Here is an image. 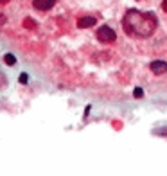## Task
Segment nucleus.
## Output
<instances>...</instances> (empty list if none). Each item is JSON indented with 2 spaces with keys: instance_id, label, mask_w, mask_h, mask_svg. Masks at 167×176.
Segmentation results:
<instances>
[{
  "instance_id": "1",
  "label": "nucleus",
  "mask_w": 167,
  "mask_h": 176,
  "mask_svg": "<svg viewBox=\"0 0 167 176\" xmlns=\"http://www.w3.org/2000/svg\"><path fill=\"white\" fill-rule=\"evenodd\" d=\"M158 18L153 13H142L138 9H128L122 18V29L128 36L147 38L156 31Z\"/></svg>"
},
{
  "instance_id": "2",
  "label": "nucleus",
  "mask_w": 167,
  "mask_h": 176,
  "mask_svg": "<svg viewBox=\"0 0 167 176\" xmlns=\"http://www.w3.org/2000/svg\"><path fill=\"white\" fill-rule=\"evenodd\" d=\"M97 38H99V41H103V43H113V41L117 40V34H115V31H113L110 25H101V27L97 29Z\"/></svg>"
},
{
  "instance_id": "3",
  "label": "nucleus",
  "mask_w": 167,
  "mask_h": 176,
  "mask_svg": "<svg viewBox=\"0 0 167 176\" xmlns=\"http://www.w3.org/2000/svg\"><path fill=\"white\" fill-rule=\"evenodd\" d=\"M149 69H151V72H153V74L162 76V74H165V72H167V63H165V61H162V59H156V61H151Z\"/></svg>"
},
{
  "instance_id": "4",
  "label": "nucleus",
  "mask_w": 167,
  "mask_h": 176,
  "mask_svg": "<svg viewBox=\"0 0 167 176\" xmlns=\"http://www.w3.org/2000/svg\"><path fill=\"white\" fill-rule=\"evenodd\" d=\"M56 4V0H33V6L40 11H49Z\"/></svg>"
},
{
  "instance_id": "5",
  "label": "nucleus",
  "mask_w": 167,
  "mask_h": 176,
  "mask_svg": "<svg viewBox=\"0 0 167 176\" xmlns=\"http://www.w3.org/2000/svg\"><path fill=\"white\" fill-rule=\"evenodd\" d=\"M95 24H97V20H95L93 16H81L77 20V27L79 29H88V27H92Z\"/></svg>"
},
{
  "instance_id": "6",
  "label": "nucleus",
  "mask_w": 167,
  "mask_h": 176,
  "mask_svg": "<svg viewBox=\"0 0 167 176\" xmlns=\"http://www.w3.org/2000/svg\"><path fill=\"white\" fill-rule=\"evenodd\" d=\"M4 61H6L7 65H14V63H16V58H14L13 54H6V56H4Z\"/></svg>"
},
{
  "instance_id": "7",
  "label": "nucleus",
  "mask_w": 167,
  "mask_h": 176,
  "mask_svg": "<svg viewBox=\"0 0 167 176\" xmlns=\"http://www.w3.org/2000/svg\"><path fill=\"white\" fill-rule=\"evenodd\" d=\"M133 97L142 99V97H144V90H142V88H135V90H133Z\"/></svg>"
},
{
  "instance_id": "8",
  "label": "nucleus",
  "mask_w": 167,
  "mask_h": 176,
  "mask_svg": "<svg viewBox=\"0 0 167 176\" xmlns=\"http://www.w3.org/2000/svg\"><path fill=\"white\" fill-rule=\"evenodd\" d=\"M23 25H25L27 29H33L34 27V20L33 18H25V20H23Z\"/></svg>"
},
{
  "instance_id": "9",
  "label": "nucleus",
  "mask_w": 167,
  "mask_h": 176,
  "mask_svg": "<svg viewBox=\"0 0 167 176\" xmlns=\"http://www.w3.org/2000/svg\"><path fill=\"white\" fill-rule=\"evenodd\" d=\"M156 135H165L167 137V128H160V129H155Z\"/></svg>"
},
{
  "instance_id": "10",
  "label": "nucleus",
  "mask_w": 167,
  "mask_h": 176,
  "mask_svg": "<svg viewBox=\"0 0 167 176\" xmlns=\"http://www.w3.org/2000/svg\"><path fill=\"white\" fill-rule=\"evenodd\" d=\"M27 79H29V76H27V74H22V76H20V83H22V84H27V83H29Z\"/></svg>"
},
{
  "instance_id": "11",
  "label": "nucleus",
  "mask_w": 167,
  "mask_h": 176,
  "mask_svg": "<svg viewBox=\"0 0 167 176\" xmlns=\"http://www.w3.org/2000/svg\"><path fill=\"white\" fill-rule=\"evenodd\" d=\"M162 9L167 11V0H163V2H162Z\"/></svg>"
},
{
  "instance_id": "12",
  "label": "nucleus",
  "mask_w": 167,
  "mask_h": 176,
  "mask_svg": "<svg viewBox=\"0 0 167 176\" xmlns=\"http://www.w3.org/2000/svg\"><path fill=\"white\" fill-rule=\"evenodd\" d=\"M7 2V0H0V4H6Z\"/></svg>"
}]
</instances>
